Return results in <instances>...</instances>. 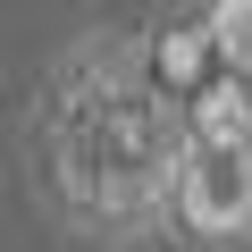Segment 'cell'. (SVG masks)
Listing matches in <instances>:
<instances>
[{"label": "cell", "mask_w": 252, "mask_h": 252, "mask_svg": "<svg viewBox=\"0 0 252 252\" xmlns=\"http://www.w3.org/2000/svg\"><path fill=\"white\" fill-rule=\"evenodd\" d=\"M177 219L202 244H252V152L193 143L177 152Z\"/></svg>", "instance_id": "cell-1"}, {"label": "cell", "mask_w": 252, "mask_h": 252, "mask_svg": "<svg viewBox=\"0 0 252 252\" xmlns=\"http://www.w3.org/2000/svg\"><path fill=\"white\" fill-rule=\"evenodd\" d=\"M202 26H210V42L235 59V76H252V0H219Z\"/></svg>", "instance_id": "cell-2"}]
</instances>
